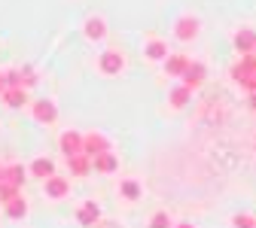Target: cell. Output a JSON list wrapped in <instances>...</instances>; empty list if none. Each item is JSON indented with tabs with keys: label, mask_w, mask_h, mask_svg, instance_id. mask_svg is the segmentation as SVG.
Wrapping results in <instances>:
<instances>
[{
	"label": "cell",
	"mask_w": 256,
	"mask_h": 228,
	"mask_svg": "<svg viewBox=\"0 0 256 228\" xmlns=\"http://www.w3.org/2000/svg\"><path fill=\"white\" fill-rule=\"evenodd\" d=\"M232 79L256 94V55H241V61L232 67Z\"/></svg>",
	"instance_id": "obj_1"
},
{
	"label": "cell",
	"mask_w": 256,
	"mask_h": 228,
	"mask_svg": "<svg viewBox=\"0 0 256 228\" xmlns=\"http://www.w3.org/2000/svg\"><path fill=\"white\" fill-rule=\"evenodd\" d=\"M104 152H110V140H107L104 134L92 131V134H86V137H82V155L98 158V155H104Z\"/></svg>",
	"instance_id": "obj_2"
},
{
	"label": "cell",
	"mask_w": 256,
	"mask_h": 228,
	"mask_svg": "<svg viewBox=\"0 0 256 228\" xmlns=\"http://www.w3.org/2000/svg\"><path fill=\"white\" fill-rule=\"evenodd\" d=\"M174 37H177V40H183V43L196 40V37H198V18H192V15L177 18V24H174Z\"/></svg>",
	"instance_id": "obj_3"
},
{
	"label": "cell",
	"mask_w": 256,
	"mask_h": 228,
	"mask_svg": "<svg viewBox=\"0 0 256 228\" xmlns=\"http://www.w3.org/2000/svg\"><path fill=\"white\" fill-rule=\"evenodd\" d=\"M122 67H125V58H122V52H116V49H107V52L101 55V73H107V76H116Z\"/></svg>",
	"instance_id": "obj_4"
},
{
	"label": "cell",
	"mask_w": 256,
	"mask_h": 228,
	"mask_svg": "<svg viewBox=\"0 0 256 228\" xmlns=\"http://www.w3.org/2000/svg\"><path fill=\"white\" fill-rule=\"evenodd\" d=\"M76 222L86 225V228H94V225L101 222V207L94 204V201H86V204L76 210Z\"/></svg>",
	"instance_id": "obj_5"
},
{
	"label": "cell",
	"mask_w": 256,
	"mask_h": 228,
	"mask_svg": "<svg viewBox=\"0 0 256 228\" xmlns=\"http://www.w3.org/2000/svg\"><path fill=\"white\" fill-rule=\"evenodd\" d=\"M34 119L37 122H43V125H52L55 119H58V107H55V101H34Z\"/></svg>",
	"instance_id": "obj_6"
},
{
	"label": "cell",
	"mask_w": 256,
	"mask_h": 228,
	"mask_svg": "<svg viewBox=\"0 0 256 228\" xmlns=\"http://www.w3.org/2000/svg\"><path fill=\"white\" fill-rule=\"evenodd\" d=\"M43 192H46V198H64V195L70 192V183L64 180V177H49V180H43Z\"/></svg>",
	"instance_id": "obj_7"
},
{
	"label": "cell",
	"mask_w": 256,
	"mask_h": 228,
	"mask_svg": "<svg viewBox=\"0 0 256 228\" xmlns=\"http://www.w3.org/2000/svg\"><path fill=\"white\" fill-rule=\"evenodd\" d=\"M204 73H208V70H204V64L192 61L189 67H186V73H183V85H186L189 91H196V88H198V85L204 82Z\"/></svg>",
	"instance_id": "obj_8"
},
{
	"label": "cell",
	"mask_w": 256,
	"mask_h": 228,
	"mask_svg": "<svg viewBox=\"0 0 256 228\" xmlns=\"http://www.w3.org/2000/svg\"><path fill=\"white\" fill-rule=\"evenodd\" d=\"M58 143H61V152L68 155V158H70V155H80V152H82V134H76V131H64Z\"/></svg>",
	"instance_id": "obj_9"
},
{
	"label": "cell",
	"mask_w": 256,
	"mask_h": 228,
	"mask_svg": "<svg viewBox=\"0 0 256 228\" xmlns=\"http://www.w3.org/2000/svg\"><path fill=\"white\" fill-rule=\"evenodd\" d=\"M235 49L241 52V55H253V49H256V34L250 27H241L238 34H235Z\"/></svg>",
	"instance_id": "obj_10"
},
{
	"label": "cell",
	"mask_w": 256,
	"mask_h": 228,
	"mask_svg": "<svg viewBox=\"0 0 256 228\" xmlns=\"http://www.w3.org/2000/svg\"><path fill=\"white\" fill-rule=\"evenodd\" d=\"M189 64H192V61H189L186 55H168V58H165V73H168V76H183Z\"/></svg>",
	"instance_id": "obj_11"
},
{
	"label": "cell",
	"mask_w": 256,
	"mask_h": 228,
	"mask_svg": "<svg viewBox=\"0 0 256 228\" xmlns=\"http://www.w3.org/2000/svg\"><path fill=\"white\" fill-rule=\"evenodd\" d=\"M92 168L98 171V174H113V171L119 168V158H116L113 152H104V155H98V158H92Z\"/></svg>",
	"instance_id": "obj_12"
},
{
	"label": "cell",
	"mask_w": 256,
	"mask_h": 228,
	"mask_svg": "<svg viewBox=\"0 0 256 228\" xmlns=\"http://www.w3.org/2000/svg\"><path fill=\"white\" fill-rule=\"evenodd\" d=\"M30 174L40 177V180L55 177V161L52 158H34V161H30Z\"/></svg>",
	"instance_id": "obj_13"
},
{
	"label": "cell",
	"mask_w": 256,
	"mask_h": 228,
	"mask_svg": "<svg viewBox=\"0 0 256 228\" xmlns=\"http://www.w3.org/2000/svg\"><path fill=\"white\" fill-rule=\"evenodd\" d=\"M86 37H88V40H104V37H107V24H104V18L92 15V18L86 21Z\"/></svg>",
	"instance_id": "obj_14"
},
{
	"label": "cell",
	"mask_w": 256,
	"mask_h": 228,
	"mask_svg": "<svg viewBox=\"0 0 256 228\" xmlns=\"http://www.w3.org/2000/svg\"><path fill=\"white\" fill-rule=\"evenodd\" d=\"M0 97H4V104H6V107H12V110H18V107H24V104H28V91H24V88H6Z\"/></svg>",
	"instance_id": "obj_15"
},
{
	"label": "cell",
	"mask_w": 256,
	"mask_h": 228,
	"mask_svg": "<svg viewBox=\"0 0 256 228\" xmlns=\"http://www.w3.org/2000/svg\"><path fill=\"white\" fill-rule=\"evenodd\" d=\"M68 168H70V174L86 177V174L92 171V158H88V155H82V152H80V155H70V158H68Z\"/></svg>",
	"instance_id": "obj_16"
},
{
	"label": "cell",
	"mask_w": 256,
	"mask_h": 228,
	"mask_svg": "<svg viewBox=\"0 0 256 228\" xmlns=\"http://www.w3.org/2000/svg\"><path fill=\"white\" fill-rule=\"evenodd\" d=\"M144 52H146L150 61H165V58H168V46H165L162 40H146Z\"/></svg>",
	"instance_id": "obj_17"
},
{
	"label": "cell",
	"mask_w": 256,
	"mask_h": 228,
	"mask_svg": "<svg viewBox=\"0 0 256 228\" xmlns=\"http://www.w3.org/2000/svg\"><path fill=\"white\" fill-rule=\"evenodd\" d=\"M24 213H28V201L22 198V195H18V198H12V201L6 204V216H10V219H22Z\"/></svg>",
	"instance_id": "obj_18"
},
{
	"label": "cell",
	"mask_w": 256,
	"mask_h": 228,
	"mask_svg": "<svg viewBox=\"0 0 256 228\" xmlns=\"http://www.w3.org/2000/svg\"><path fill=\"white\" fill-rule=\"evenodd\" d=\"M119 192H122V198H128V201H134V198H140V186H138L134 180H122Z\"/></svg>",
	"instance_id": "obj_19"
},
{
	"label": "cell",
	"mask_w": 256,
	"mask_h": 228,
	"mask_svg": "<svg viewBox=\"0 0 256 228\" xmlns=\"http://www.w3.org/2000/svg\"><path fill=\"white\" fill-rule=\"evenodd\" d=\"M189 97H192V91H189L186 85L174 88V91H171V107H186V104H189Z\"/></svg>",
	"instance_id": "obj_20"
},
{
	"label": "cell",
	"mask_w": 256,
	"mask_h": 228,
	"mask_svg": "<svg viewBox=\"0 0 256 228\" xmlns=\"http://www.w3.org/2000/svg\"><path fill=\"white\" fill-rule=\"evenodd\" d=\"M6 76V88H24L22 85V70H10V73H4Z\"/></svg>",
	"instance_id": "obj_21"
},
{
	"label": "cell",
	"mask_w": 256,
	"mask_h": 228,
	"mask_svg": "<svg viewBox=\"0 0 256 228\" xmlns=\"http://www.w3.org/2000/svg\"><path fill=\"white\" fill-rule=\"evenodd\" d=\"M232 222H235V228H256V219H253V216H247V213H238Z\"/></svg>",
	"instance_id": "obj_22"
},
{
	"label": "cell",
	"mask_w": 256,
	"mask_h": 228,
	"mask_svg": "<svg viewBox=\"0 0 256 228\" xmlns=\"http://www.w3.org/2000/svg\"><path fill=\"white\" fill-rule=\"evenodd\" d=\"M150 228H171V219H168V213H156V216L150 219Z\"/></svg>",
	"instance_id": "obj_23"
},
{
	"label": "cell",
	"mask_w": 256,
	"mask_h": 228,
	"mask_svg": "<svg viewBox=\"0 0 256 228\" xmlns=\"http://www.w3.org/2000/svg\"><path fill=\"white\" fill-rule=\"evenodd\" d=\"M34 82H37V73L34 70H24L22 73V85H34Z\"/></svg>",
	"instance_id": "obj_24"
},
{
	"label": "cell",
	"mask_w": 256,
	"mask_h": 228,
	"mask_svg": "<svg viewBox=\"0 0 256 228\" xmlns=\"http://www.w3.org/2000/svg\"><path fill=\"white\" fill-rule=\"evenodd\" d=\"M4 91H6V76L0 73V94H4Z\"/></svg>",
	"instance_id": "obj_25"
},
{
	"label": "cell",
	"mask_w": 256,
	"mask_h": 228,
	"mask_svg": "<svg viewBox=\"0 0 256 228\" xmlns=\"http://www.w3.org/2000/svg\"><path fill=\"white\" fill-rule=\"evenodd\" d=\"M94 228H119V225H113V222H98Z\"/></svg>",
	"instance_id": "obj_26"
},
{
	"label": "cell",
	"mask_w": 256,
	"mask_h": 228,
	"mask_svg": "<svg viewBox=\"0 0 256 228\" xmlns=\"http://www.w3.org/2000/svg\"><path fill=\"white\" fill-rule=\"evenodd\" d=\"M177 228H196V225H192V222H180Z\"/></svg>",
	"instance_id": "obj_27"
},
{
	"label": "cell",
	"mask_w": 256,
	"mask_h": 228,
	"mask_svg": "<svg viewBox=\"0 0 256 228\" xmlns=\"http://www.w3.org/2000/svg\"><path fill=\"white\" fill-rule=\"evenodd\" d=\"M4 171H6V168H4V165H0V183H4Z\"/></svg>",
	"instance_id": "obj_28"
},
{
	"label": "cell",
	"mask_w": 256,
	"mask_h": 228,
	"mask_svg": "<svg viewBox=\"0 0 256 228\" xmlns=\"http://www.w3.org/2000/svg\"><path fill=\"white\" fill-rule=\"evenodd\" d=\"M250 107H253V110H256V94H253V101H250Z\"/></svg>",
	"instance_id": "obj_29"
},
{
	"label": "cell",
	"mask_w": 256,
	"mask_h": 228,
	"mask_svg": "<svg viewBox=\"0 0 256 228\" xmlns=\"http://www.w3.org/2000/svg\"><path fill=\"white\" fill-rule=\"evenodd\" d=\"M253 55H256V49H253Z\"/></svg>",
	"instance_id": "obj_30"
}]
</instances>
